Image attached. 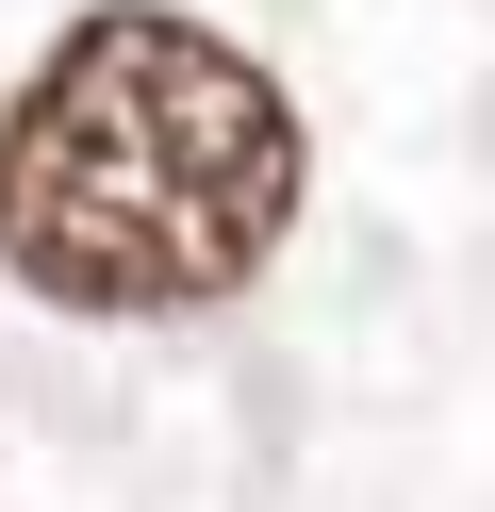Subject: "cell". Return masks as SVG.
Listing matches in <instances>:
<instances>
[{"mask_svg": "<svg viewBox=\"0 0 495 512\" xmlns=\"http://www.w3.org/2000/svg\"><path fill=\"white\" fill-rule=\"evenodd\" d=\"M297 232V100L165 0H99L0 100V265L50 314H198Z\"/></svg>", "mask_w": 495, "mask_h": 512, "instance_id": "1", "label": "cell"}]
</instances>
